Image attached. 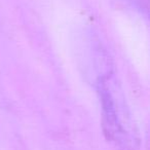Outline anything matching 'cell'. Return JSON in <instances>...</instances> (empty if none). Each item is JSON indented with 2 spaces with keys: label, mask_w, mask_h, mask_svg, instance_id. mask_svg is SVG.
Segmentation results:
<instances>
[{
  "label": "cell",
  "mask_w": 150,
  "mask_h": 150,
  "mask_svg": "<svg viewBox=\"0 0 150 150\" xmlns=\"http://www.w3.org/2000/svg\"><path fill=\"white\" fill-rule=\"evenodd\" d=\"M113 76L114 73L99 77L94 83L102 109L103 132L106 139L118 150H139V135Z\"/></svg>",
  "instance_id": "6da1fadb"
}]
</instances>
